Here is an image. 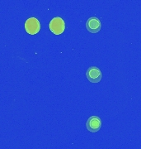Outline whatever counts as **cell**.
<instances>
[{
    "instance_id": "2",
    "label": "cell",
    "mask_w": 141,
    "mask_h": 149,
    "mask_svg": "<svg viewBox=\"0 0 141 149\" xmlns=\"http://www.w3.org/2000/svg\"><path fill=\"white\" fill-rule=\"evenodd\" d=\"M25 30L30 35H36L41 30V24L36 17H30L25 22Z\"/></svg>"
},
{
    "instance_id": "1",
    "label": "cell",
    "mask_w": 141,
    "mask_h": 149,
    "mask_svg": "<svg viewBox=\"0 0 141 149\" xmlns=\"http://www.w3.org/2000/svg\"><path fill=\"white\" fill-rule=\"evenodd\" d=\"M49 28L50 32L55 35H60L65 30V23L63 18L59 17H55L52 18L49 23Z\"/></svg>"
},
{
    "instance_id": "4",
    "label": "cell",
    "mask_w": 141,
    "mask_h": 149,
    "mask_svg": "<svg viewBox=\"0 0 141 149\" xmlns=\"http://www.w3.org/2000/svg\"><path fill=\"white\" fill-rule=\"evenodd\" d=\"M86 128L91 133H97L102 128V120L97 116H91L86 123Z\"/></svg>"
},
{
    "instance_id": "5",
    "label": "cell",
    "mask_w": 141,
    "mask_h": 149,
    "mask_svg": "<svg viewBox=\"0 0 141 149\" xmlns=\"http://www.w3.org/2000/svg\"><path fill=\"white\" fill-rule=\"evenodd\" d=\"M102 24L100 20L96 17H91L86 22V28L91 33H97L101 30Z\"/></svg>"
},
{
    "instance_id": "3",
    "label": "cell",
    "mask_w": 141,
    "mask_h": 149,
    "mask_svg": "<svg viewBox=\"0 0 141 149\" xmlns=\"http://www.w3.org/2000/svg\"><path fill=\"white\" fill-rule=\"evenodd\" d=\"M87 79L91 83H98L102 78V71L97 66H91L86 71Z\"/></svg>"
}]
</instances>
